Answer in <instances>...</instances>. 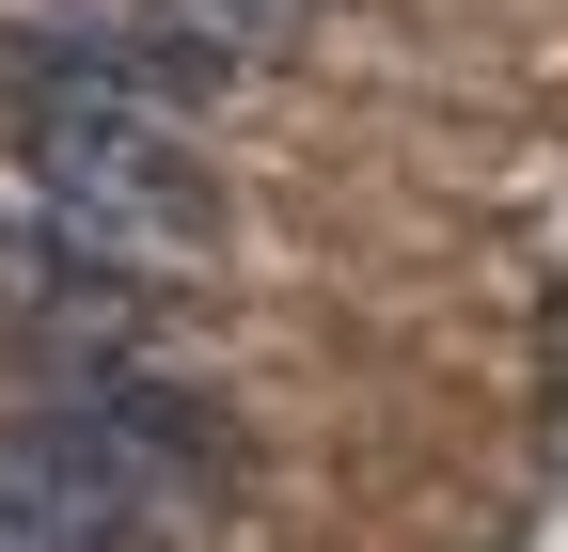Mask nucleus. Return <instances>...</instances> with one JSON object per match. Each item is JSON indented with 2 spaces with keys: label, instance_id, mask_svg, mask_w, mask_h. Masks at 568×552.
<instances>
[{
  "label": "nucleus",
  "instance_id": "3",
  "mask_svg": "<svg viewBox=\"0 0 568 552\" xmlns=\"http://www.w3.org/2000/svg\"><path fill=\"white\" fill-rule=\"evenodd\" d=\"M0 316H48V331H80V348H126V331H142V253L95 237V222L0 237Z\"/></svg>",
  "mask_w": 568,
  "mask_h": 552
},
{
  "label": "nucleus",
  "instance_id": "2",
  "mask_svg": "<svg viewBox=\"0 0 568 552\" xmlns=\"http://www.w3.org/2000/svg\"><path fill=\"white\" fill-rule=\"evenodd\" d=\"M237 63L253 48L190 32L174 0H63V17H17V32H0V80H17V95H126V111H174V126L222 111Z\"/></svg>",
  "mask_w": 568,
  "mask_h": 552
},
{
  "label": "nucleus",
  "instance_id": "1",
  "mask_svg": "<svg viewBox=\"0 0 568 552\" xmlns=\"http://www.w3.org/2000/svg\"><path fill=\"white\" fill-rule=\"evenodd\" d=\"M17 159H32V190L63 205V222H95L126 253H190L205 222H222L190 126L174 111H126V95H17Z\"/></svg>",
  "mask_w": 568,
  "mask_h": 552
},
{
  "label": "nucleus",
  "instance_id": "4",
  "mask_svg": "<svg viewBox=\"0 0 568 552\" xmlns=\"http://www.w3.org/2000/svg\"><path fill=\"white\" fill-rule=\"evenodd\" d=\"M174 17H190V32H222V48H268L301 0H174Z\"/></svg>",
  "mask_w": 568,
  "mask_h": 552
}]
</instances>
